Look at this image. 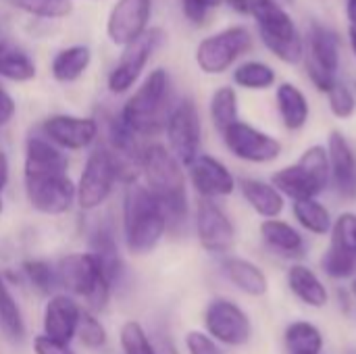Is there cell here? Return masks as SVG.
I'll list each match as a JSON object with an SVG mask.
<instances>
[{
	"label": "cell",
	"mask_w": 356,
	"mask_h": 354,
	"mask_svg": "<svg viewBox=\"0 0 356 354\" xmlns=\"http://www.w3.org/2000/svg\"><path fill=\"white\" fill-rule=\"evenodd\" d=\"M140 179L161 202L167 217V236H179L192 221L190 184L186 167L163 142H148L140 154Z\"/></svg>",
	"instance_id": "cell-1"
},
{
	"label": "cell",
	"mask_w": 356,
	"mask_h": 354,
	"mask_svg": "<svg viewBox=\"0 0 356 354\" xmlns=\"http://www.w3.org/2000/svg\"><path fill=\"white\" fill-rule=\"evenodd\" d=\"M119 236L123 250L134 259L152 255L167 238V217L163 207L142 179L123 186Z\"/></svg>",
	"instance_id": "cell-2"
},
{
	"label": "cell",
	"mask_w": 356,
	"mask_h": 354,
	"mask_svg": "<svg viewBox=\"0 0 356 354\" xmlns=\"http://www.w3.org/2000/svg\"><path fill=\"white\" fill-rule=\"evenodd\" d=\"M175 102L171 75L167 69L159 67L150 71L138 90L123 102L119 119L138 138H154L165 131L167 117Z\"/></svg>",
	"instance_id": "cell-3"
},
{
	"label": "cell",
	"mask_w": 356,
	"mask_h": 354,
	"mask_svg": "<svg viewBox=\"0 0 356 354\" xmlns=\"http://www.w3.org/2000/svg\"><path fill=\"white\" fill-rule=\"evenodd\" d=\"M56 277H58V292H65L81 303L83 309L100 315L111 298L113 288L106 282L98 259L90 250L69 252L60 257L56 263Z\"/></svg>",
	"instance_id": "cell-4"
},
{
	"label": "cell",
	"mask_w": 356,
	"mask_h": 354,
	"mask_svg": "<svg viewBox=\"0 0 356 354\" xmlns=\"http://www.w3.org/2000/svg\"><path fill=\"white\" fill-rule=\"evenodd\" d=\"M119 184H125L123 167L111 148L100 140L88 152L75 179V207L81 213L100 211L113 198Z\"/></svg>",
	"instance_id": "cell-5"
},
{
	"label": "cell",
	"mask_w": 356,
	"mask_h": 354,
	"mask_svg": "<svg viewBox=\"0 0 356 354\" xmlns=\"http://www.w3.org/2000/svg\"><path fill=\"white\" fill-rule=\"evenodd\" d=\"M250 17L257 23L265 48L286 65H298L305 58V38L296 21L277 0H250Z\"/></svg>",
	"instance_id": "cell-6"
},
{
	"label": "cell",
	"mask_w": 356,
	"mask_h": 354,
	"mask_svg": "<svg viewBox=\"0 0 356 354\" xmlns=\"http://www.w3.org/2000/svg\"><path fill=\"white\" fill-rule=\"evenodd\" d=\"M271 184L292 202L319 198L332 186L327 148L323 144L305 148L296 163L286 165L271 175Z\"/></svg>",
	"instance_id": "cell-7"
},
{
	"label": "cell",
	"mask_w": 356,
	"mask_h": 354,
	"mask_svg": "<svg viewBox=\"0 0 356 354\" xmlns=\"http://www.w3.org/2000/svg\"><path fill=\"white\" fill-rule=\"evenodd\" d=\"M23 194L38 215L65 217L75 207V179L69 169L23 171Z\"/></svg>",
	"instance_id": "cell-8"
},
{
	"label": "cell",
	"mask_w": 356,
	"mask_h": 354,
	"mask_svg": "<svg viewBox=\"0 0 356 354\" xmlns=\"http://www.w3.org/2000/svg\"><path fill=\"white\" fill-rule=\"evenodd\" d=\"M305 69L311 79V83L327 94L330 88L340 79L338 69H340V38L338 33L319 23L313 21L305 40Z\"/></svg>",
	"instance_id": "cell-9"
},
{
	"label": "cell",
	"mask_w": 356,
	"mask_h": 354,
	"mask_svg": "<svg viewBox=\"0 0 356 354\" xmlns=\"http://www.w3.org/2000/svg\"><path fill=\"white\" fill-rule=\"evenodd\" d=\"M202 330L223 348H242L252 340L250 315L232 298L217 296L202 311Z\"/></svg>",
	"instance_id": "cell-10"
},
{
	"label": "cell",
	"mask_w": 356,
	"mask_h": 354,
	"mask_svg": "<svg viewBox=\"0 0 356 354\" xmlns=\"http://www.w3.org/2000/svg\"><path fill=\"white\" fill-rule=\"evenodd\" d=\"M252 48V33L244 25L225 27L204 38L196 48V65L207 75H223Z\"/></svg>",
	"instance_id": "cell-11"
},
{
	"label": "cell",
	"mask_w": 356,
	"mask_h": 354,
	"mask_svg": "<svg viewBox=\"0 0 356 354\" xmlns=\"http://www.w3.org/2000/svg\"><path fill=\"white\" fill-rule=\"evenodd\" d=\"M165 138L167 148L184 167L202 154V119L192 98H181L173 104L165 123Z\"/></svg>",
	"instance_id": "cell-12"
},
{
	"label": "cell",
	"mask_w": 356,
	"mask_h": 354,
	"mask_svg": "<svg viewBox=\"0 0 356 354\" xmlns=\"http://www.w3.org/2000/svg\"><path fill=\"white\" fill-rule=\"evenodd\" d=\"M50 144L63 152H90L102 138L100 121L96 117L56 113L48 115L38 129Z\"/></svg>",
	"instance_id": "cell-13"
},
{
	"label": "cell",
	"mask_w": 356,
	"mask_h": 354,
	"mask_svg": "<svg viewBox=\"0 0 356 354\" xmlns=\"http://www.w3.org/2000/svg\"><path fill=\"white\" fill-rule=\"evenodd\" d=\"M221 140H223L225 150L234 159L248 163V165L275 163L284 152V146L275 136H271L242 119L236 121L234 125H229L221 134Z\"/></svg>",
	"instance_id": "cell-14"
},
{
	"label": "cell",
	"mask_w": 356,
	"mask_h": 354,
	"mask_svg": "<svg viewBox=\"0 0 356 354\" xmlns=\"http://www.w3.org/2000/svg\"><path fill=\"white\" fill-rule=\"evenodd\" d=\"M200 248L215 257H227L236 244V225L217 200L198 198L192 215Z\"/></svg>",
	"instance_id": "cell-15"
},
{
	"label": "cell",
	"mask_w": 356,
	"mask_h": 354,
	"mask_svg": "<svg viewBox=\"0 0 356 354\" xmlns=\"http://www.w3.org/2000/svg\"><path fill=\"white\" fill-rule=\"evenodd\" d=\"M165 42V31L159 27L146 29L138 40H134L131 44H127L123 48V54L119 58V63L113 67V71L108 73L106 79V88L111 94H127L140 79V75L144 73L150 56L156 52V48Z\"/></svg>",
	"instance_id": "cell-16"
},
{
	"label": "cell",
	"mask_w": 356,
	"mask_h": 354,
	"mask_svg": "<svg viewBox=\"0 0 356 354\" xmlns=\"http://www.w3.org/2000/svg\"><path fill=\"white\" fill-rule=\"evenodd\" d=\"M186 175L198 198L219 200L232 196L238 190V177L232 173V169L221 159L207 152L198 154L186 167Z\"/></svg>",
	"instance_id": "cell-17"
},
{
	"label": "cell",
	"mask_w": 356,
	"mask_h": 354,
	"mask_svg": "<svg viewBox=\"0 0 356 354\" xmlns=\"http://www.w3.org/2000/svg\"><path fill=\"white\" fill-rule=\"evenodd\" d=\"M81 313L83 307L73 296L65 292L48 296L42 309V336L71 346V342L77 338Z\"/></svg>",
	"instance_id": "cell-18"
},
{
	"label": "cell",
	"mask_w": 356,
	"mask_h": 354,
	"mask_svg": "<svg viewBox=\"0 0 356 354\" xmlns=\"http://www.w3.org/2000/svg\"><path fill=\"white\" fill-rule=\"evenodd\" d=\"M152 13V0H117L108 21L106 33L115 46H127L138 40L146 29Z\"/></svg>",
	"instance_id": "cell-19"
},
{
	"label": "cell",
	"mask_w": 356,
	"mask_h": 354,
	"mask_svg": "<svg viewBox=\"0 0 356 354\" xmlns=\"http://www.w3.org/2000/svg\"><path fill=\"white\" fill-rule=\"evenodd\" d=\"M327 159H330V177L336 192L346 198H356V150L350 140L334 129L327 138Z\"/></svg>",
	"instance_id": "cell-20"
},
{
	"label": "cell",
	"mask_w": 356,
	"mask_h": 354,
	"mask_svg": "<svg viewBox=\"0 0 356 354\" xmlns=\"http://www.w3.org/2000/svg\"><path fill=\"white\" fill-rule=\"evenodd\" d=\"M221 271L225 280L244 296L250 298H263L269 292V277L263 271L261 265H257L250 259L227 255L221 261Z\"/></svg>",
	"instance_id": "cell-21"
},
{
	"label": "cell",
	"mask_w": 356,
	"mask_h": 354,
	"mask_svg": "<svg viewBox=\"0 0 356 354\" xmlns=\"http://www.w3.org/2000/svg\"><path fill=\"white\" fill-rule=\"evenodd\" d=\"M286 286L292 296L309 309H325L330 305V290L315 269L302 263H292L286 271Z\"/></svg>",
	"instance_id": "cell-22"
},
{
	"label": "cell",
	"mask_w": 356,
	"mask_h": 354,
	"mask_svg": "<svg viewBox=\"0 0 356 354\" xmlns=\"http://www.w3.org/2000/svg\"><path fill=\"white\" fill-rule=\"evenodd\" d=\"M263 244L282 259H302L307 252L305 236L298 227L284 219H265L259 225Z\"/></svg>",
	"instance_id": "cell-23"
},
{
	"label": "cell",
	"mask_w": 356,
	"mask_h": 354,
	"mask_svg": "<svg viewBox=\"0 0 356 354\" xmlns=\"http://www.w3.org/2000/svg\"><path fill=\"white\" fill-rule=\"evenodd\" d=\"M238 190H240L244 202L259 217H263V221L282 217V213L286 209V198L271 182L257 179V177H242V179H238Z\"/></svg>",
	"instance_id": "cell-24"
},
{
	"label": "cell",
	"mask_w": 356,
	"mask_h": 354,
	"mask_svg": "<svg viewBox=\"0 0 356 354\" xmlns=\"http://www.w3.org/2000/svg\"><path fill=\"white\" fill-rule=\"evenodd\" d=\"M275 106L288 131H300L311 119V104L307 94L292 81H282L275 88Z\"/></svg>",
	"instance_id": "cell-25"
},
{
	"label": "cell",
	"mask_w": 356,
	"mask_h": 354,
	"mask_svg": "<svg viewBox=\"0 0 356 354\" xmlns=\"http://www.w3.org/2000/svg\"><path fill=\"white\" fill-rule=\"evenodd\" d=\"M0 336L13 344L21 346L27 340V323L23 309L17 300V296L10 290V284L0 269Z\"/></svg>",
	"instance_id": "cell-26"
},
{
	"label": "cell",
	"mask_w": 356,
	"mask_h": 354,
	"mask_svg": "<svg viewBox=\"0 0 356 354\" xmlns=\"http://www.w3.org/2000/svg\"><path fill=\"white\" fill-rule=\"evenodd\" d=\"M38 169H69V156L50 144L40 131L29 134L23 146V171Z\"/></svg>",
	"instance_id": "cell-27"
},
{
	"label": "cell",
	"mask_w": 356,
	"mask_h": 354,
	"mask_svg": "<svg viewBox=\"0 0 356 354\" xmlns=\"http://www.w3.org/2000/svg\"><path fill=\"white\" fill-rule=\"evenodd\" d=\"M292 217L298 223V227L311 236H330L334 217L330 209L319 198H307L292 202Z\"/></svg>",
	"instance_id": "cell-28"
},
{
	"label": "cell",
	"mask_w": 356,
	"mask_h": 354,
	"mask_svg": "<svg viewBox=\"0 0 356 354\" xmlns=\"http://www.w3.org/2000/svg\"><path fill=\"white\" fill-rule=\"evenodd\" d=\"M284 344L288 354H323L325 336L313 321L298 319L286 325Z\"/></svg>",
	"instance_id": "cell-29"
},
{
	"label": "cell",
	"mask_w": 356,
	"mask_h": 354,
	"mask_svg": "<svg viewBox=\"0 0 356 354\" xmlns=\"http://www.w3.org/2000/svg\"><path fill=\"white\" fill-rule=\"evenodd\" d=\"M92 63V50L83 44L63 48L50 65V73L58 83H73L77 81Z\"/></svg>",
	"instance_id": "cell-30"
},
{
	"label": "cell",
	"mask_w": 356,
	"mask_h": 354,
	"mask_svg": "<svg viewBox=\"0 0 356 354\" xmlns=\"http://www.w3.org/2000/svg\"><path fill=\"white\" fill-rule=\"evenodd\" d=\"M19 275L21 280L35 290L42 296H52L58 292V277H56V267L54 263H50L48 259H40V257H29L25 261H21L19 265Z\"/></svg>",
	"instance_id": "cell-31"
},
{
	"label": "cell",
	"mask_w": 356,
	"mask_h": 354,
	"mask_svg": "<svg viewBox=\"0 0 356 354\" xmlns=\"http://www.w3.org/2000/svg\"><path fill=\"white\" fill-rule=\"evenodd\" d=\"M35 73H38L35 63L23 48L6 40L0 42V77L15 83H25L31 81Z\"/></svg>",
	"instance_id": "cell-32"
},
{
	"label": "cell",
	"mask_w": 356,
	"mask_h": 354,
	"mask_svg": "<svg viewBox=\"0 0 356 354\" xmlns=\"http://www.w3.org/2000/svg\"><path fill=\"white\" fill-rule=\"evenodd\" d=\"M209 115L213 127L223 134L229 125L240 121V102L234 86H221L213 92L209 102Z\"/></svg>",
	"instance_id": "cell-33"
},
{
	"label": "cell",
	"mask_w": 356,
	"mask_h": 354,
	"mask_svg": "<svg viewBox=\"0 0 356 354\" xmlns=\"http://www.w3.org/2000/svg\"><path fill=\"white\" fill-rule=\"evenodd\" d=\"M232 79L242 90L265 92V90H271L275 86L277 73H275V69L271 65H267L263 61H246V63H240L234 69Z\"/></svg>",
	"instance_id": "cell-34"
},
{
	"label": "cell",
	"mask_w": 356,
	"mask_h": 354,
	"mask_svg": "<svg viewBox=\"0 0 356 354\" xmlns=\"http://www.w3.org/2000/svg\"><path fill=\"white\" fill-rule=\"evenodd\" d=\"M119 348L123 354H163L154 338L138 319H127L119 328Z\"/></svg>",
	"instance_id": "cell-35"
},
{
	"label": "cell",
	"mask_w": 356,
	"mask_h": 354,
	"mask_svg": "<svg viewBox=\"0 0 356 354\" xmlns=\"http://www.w3.org/2000/svg\"><path fill=\"white\" fill-rule=\"evenodd\" d=\"M75 340H79V344L86 351H90V353H100L102 348H106V344H108V330L102 323L100 315L83 309Z\"/></svg>",
	"instance_id": "cell-36"
},
{
	"label": "cell",
	"mask_w": 356,
	"mask_h": 354,
	"mask_svg": "<svg viewBox=\"0 0 356 354\" xmlns=\"http://www.w3.org/2000/svg\"><path fill=\"white\" fill-rule=\"evenodd\" d=\"M319 265H321V271L336 280V282H342V280H353L356 275V255L353 252H346L342 248H336V246H327V250L321 255L319 259Z\"/></svg>",
	"instance_id": "cell-37"
},
{
	"label": "cell",
	"mask_w": 356,
	"mask_h": 354,
	"mask_svg": "<svg viewBox=\"0 0 356 354\" xmlns=\"http://www.w3.org/2000/svg\"><path fill=\"white\" fill-rule=\"evenodd\" d=\"M4 2L40 19H63L73 10L71 0H4Z\"/></svg>",
	"instance_id": "cell-38"
},
{
	"label": "cell",
	"mask_w": 356,
	"mask_h": 354,
	"mask_svg": "<svg viewBox=\"0 0 356 354\" xmlns=\"http://www.w3.org/2000/svg\"><path fill=\"white\" fill-rule=\"evenodd\" d=\"M325 96H327L330 111L336 119L346 121L356 113V94L346 81L338 79Z\"/></svg>",
	"instance_id": "cell-39"
},
{
	"label": "cell",
	"mask_w": 356,
	"mask_h": 354,
	"mask_svg": "<svg viewBox=\"0 0 356 354\" xmlns=\"http://www.w3.org/2000/svg\"><path fill=\"white\" fill-rule=\"evenodd\" d=\"M330 244L356 255V213H340L330 232Z\"/></svg>",
	"instance_id": "cell-40"
},
{
	"label": "cell",
	"mask_w": 356,
	"mask_h": 354,
	"mask_svg": "<svg viewBox=\"0 0 356 354\" xmlns=\"http://www.w3.org/2000/svg\"><path fill=\"white\" fill-rule=\"evenodd\" d=\"M186 354H225V348L217 344L204 330H190L184 336Z\"/></svg>",
	"instance_id": "cell-41"
},
{
	"label": "cell",
	"mask_w": 356,
	"mask_h": 354,
	"mask_svg": "<svg viewBox=\"0 0 356 354\" xmlns=\"http://www.w3.org/2000/svg\"><path fill=\"white\" fill-rule=\"evenodd\" d=\"M221 2L223 0H179L184 17L192 25H204L211 13L221 6Z\"/></svg>",
	"instance_id": "cell-42"
},
{
	"label": "cell",
	"mask_w": 356,
	"mask_h": 354,
	"mask_svg": "<svg viewBox=\"0 0 356 354\" xmlns=\"http://www.w3.org/2000/svg\"><path fill=\"white\" fill-rule=\"evenodd\" d=\"M31 351L33 354H77L69 344H60V342H54L42 334L33 336L31 340Z\"/></svg>",
	"instance_id": "cell-43"
},
{
	"label": "cell",
	"mask_w": 356,
	"mask_h": 354,
	"mask_svg": "<svg viewBox=\"0 0 356 354\" xmlns=\"http://www.w3.org/2000/svg\"><path fill=\"white\" fill-rule=\"evenodd\" d=\"M17 115V102L10 96V92L0 83V127L8 125Z\"/></svg>",
	"instance_id": "cell-44"
},
{
	"label": "cell",
	"mask_w": 356,
	"mask_h": 354,
	"mask_svg": "<svg viewBox=\"0 0 356 354\" xmlns=\"http://www.w3.org/2000/svg\"><path fill=\"white\" fill-rule=\"evenodd\" d=\"M8 184H10V159L6 150L0 148V196L6 192Z\"/></svg>",
	"instance_id": "cell-45"
},
{
	"label": "cell",
	"mask_w": 356,
	"mask_h": 354,
	"mask_svg": "<svg viewBox=\"0 0 356 354\" xmlns=\"http://www.w3.org/2000/svg\"><path fill=\"white\" fill-rule=\"evenodd\" d=\"M238 15H250V0H223Z\"/></svg>",
	"instance_id": "cell-46"
},
{
	"label": "cell",
	"mask_w": 356,
	"mask_h": 354,
	"mask_svg": "<svg viewBox=\"0 0 356 354\" xmlns=\"http://www.w3.org/2000/svg\"><path fill=\"white\" fill-rule=\"evenodd\" d=\"M346 17L350 25H356V0H346Z\"/></svg>",
	"instance_id": "cell-47"
},
{
	"label": "cell",
	"mask_w": 356,
	"mask_h": 354,
	"mask_svg": "<svg viewBox=\"0 0 356 354\" xmlns=\"http://www.w3.org/2000/svg\"><path fill=\"white\" fill-rule=\"evenodd\" d=\"M348 44H350V50H353V54H355L356 58V25L348 27Z\"/></svg>",
	"instance_id": "cell-48"
},
{
	"label": "cell",
	"mask_w": 356,
	"mask_h": 354,
	"mask_svg": "<svg viewBox=\"0 0 356 354\" xmlns=\"http://www.w3.org/2000/svg\"><path fill=\"white\" fill-rule=\"evenodd\" d=\"M350 294H353V298L356 300V275L350 280Z\"/></svg>",
	"instance_id": "cell-49"
},
{
	"label": "cell",
	"mask_w": 356,
	"mask_h": 354,
	"mask_svg": "<svg viewBox=\"0 0 356 354\" xmlns=\"http://www.w3.org/2000/svg\"><path fill=\"white\" fill-rule=\"evenodd\" d=\"M2 213H4V200H2V196H0V217H2Z\"/></svg>",
	"instance_id": "cell-50"
},
{
	"label": "cell",
	"mask_w": 356,
	"mask_h": 354,
	"mask_svg": "<svg viewBox=\"0 0 356 354\" xmlns=\"http://www.w3.org/2000/svg\"><path fill=\"white\" fill-rule=\"evenodd\" d=\"M277 2H284V4H292L294 0H277Z\"/></svg>",
	"instance_id": "cell-51"
},
{
	"label": "cell",
	"mask_w": 356,
	"mask_h": 354,
	"mask_svg": "<svg viewBox=\"0 0 356 354\" xmlns=\"http://www.w3.org/2000/svg\"><path fill=\"white\" fill-rule=\"evenodd\" d=\"M2 40H4V38H2V29H0V42H2Z\"/></svg>",
	"instance_id": "cell-52"
},
{
	"label": "cell",
	"mask_w": 356,
	"mask_h": 354,
	"mask_svg": "<svg viewBox=\"0 0 356 354\" xmlns=\"http://www.w3.org/2000/svg\"><path fill=\"white\" fill-rule=\"evenodd\" d=\"M0 131H2V127H0ZM0 140H2V134H0Z\"/></svg>",
	"instance_id": "cell-53"
}]
</instances>
